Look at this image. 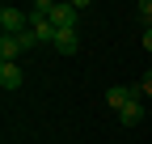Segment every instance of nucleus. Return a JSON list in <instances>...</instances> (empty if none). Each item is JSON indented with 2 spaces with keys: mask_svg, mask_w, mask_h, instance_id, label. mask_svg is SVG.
<instances>
[{
  "mask_svg": "<svg viewBox=\"0 0 152 144\" xmlns=\"http://www.w3.org/2000/svg\"><path fill=\"white\" fill-rule=\"evenodd\" d=\"M0 85L9 89V93H13V89H21V85H26V76H21V64H0Z\"/></svg>",
  "mask_w": 152,
  "mask_h": 144,
  "instance_id": "obj_4",
  "label": "nucleus"
},
{
  "mask_svg": "<svg viewBox=\"0 0 152 144\" xmlns=\"http://www.w3.org/2000/svg\"><path fill=\"white\" fill-rule=\"evenodd\" d=\"M118 123H123V127H135V123H144V102L123 106V110H118Z\"/></svg>",
  "mask_w": 152,
  "mask_h": 144,
  "instance_id": "obj_6",
  "label": "nucleus"
},
{
  "mask_svg": "<svg viewBox=\"0 0 152 144\" xmlns=\"http://www.w3.org/2000/svg\"><path fill=\"white\" fill-rule=\"evenodd\" d=\"M26 30H30V13L13 9V4H4V9H0V34H13V38H21Z\"/></svg>",
  "mask_w": 152,
  "mask_h": 144,
  "instance_id": "obj_1",
  "label": "nucleus"
},
{
  "mask_svg": "<svg viewBox=\"0 0 152 144\" xmlns=\"http://www.w3.org/2000/svg\"><path fill=\"white\" fill-rule=\"evenodd\" d=\"M135 85H140V93H144V98H152V72H144Z\"/></svg>",
  "mask_w": 152,
  "mask_h": 144,
  "instance_id": "obj_8",
  "label": "nucleus"
},
{
  "mask_svg": "<svg viewBox=\"0 0 152 144\" xmlns=\"http://www.w3.org/2000/svg\"><path fill=\"white\" fill-rule=\"evenodd\" d=\"M140 21L144 30H152V0H140Z\"/></svg>",
  "mask_w": 152,
  "mask_h": 144,
  "instance_id": "obj_7",
  "label": "nucleus"
},
{
  "mask_svg": "<svg viewBox=\"0 0 152 144\" xmlns=\"http://www.w3.org/2000/svg\"><path fill=\"white\" fill-rule=\"evenodd\" d=\"M21 55H26L21 38H13V34H0V64H21Z\"/></svg>",
  "mask_w": 152,
  "mask_h": 144,
  "instance_id": "obj_3",
  "label": "nucleus"
},
{
  "mask_svg": "<svg viewBox=\"0 0 152 144\" xmlns=\"http://www.w3.org/2000/svg\"><path fill=\"white\" fill-rule=\"evenodd\" d=\"M144 51H152V30H144Z\"/></svg>",
  "mask_w": 152,
  "mask_h": 144,
  "instance_id": "obj_9",
  "label": "nucleus"
},
{
  "mask_svg": "<svg viewBox=\"0 0 152 144\" xmlns=\"http://www.w3.org/2000/svg\"><path fill=\"white\" fill-rule=\"evenodd\" d=\"M55 51H59V55H76V30H55V43H51Z\"/></svg>",
  "mask_w": 152,
  "mask_h": 144,
  "instance_id": "obj_5",
  "label": "nucleus"
},
{
  "mask_svg": "<svg viewBox=\"0 0 152 144\" xmlns=\"http://www.w3.org/2000/svg\"><path fill=\"white\" fill-rule=\"evenodd\" d=\"M51 26L55 30H76V4L55 0V4H51Z\"/></svg>",
  "mask_w": 152,
  "mask_h": 144,
  "instance_id": "obj_2",
  "label": "nucleus"
}]
</instances>
